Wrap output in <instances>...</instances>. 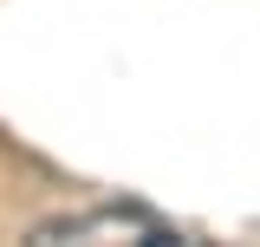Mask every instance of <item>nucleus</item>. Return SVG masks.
I'll list each match as a JSON object with an SVG mask.
<instances>
[{
    "instance_id": "f257e3e1",
    "label": "nucleus",
    "mask_w": 260,
    "mask_h": 247,
    "mask_svg": "<svg viewBox=\"0 0 260 247\" xmlns=\"http://www.w3.org/2000/svg\"><path fill=\"white\" fill-rule=\"evenodd\" d=\"M32 241L39 247H176L182 234L169 228V221L143 215V208H85V215H59L46 221V228H32Z\"/></svg>"
}]
</instances>
